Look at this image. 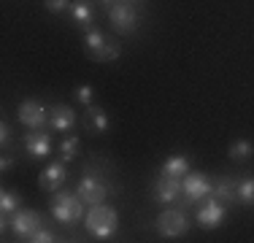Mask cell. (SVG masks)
I'll return each instance as SVG.
<instances>
[{"mask_svg":"<svg viewBox=\"0 0 254 243\" xmlns=\"http://www.w3.org/2000/svg\"><path fill=\"white\" fill-rule=\"evenodd\" d=\"M157 233L162 235V238H179V235H184L187 230H190V216H187V211L181 208H165L160 216H157L154 222Z\"/></svg>","mask_w":254,"mask_h":243,"instance_id":"3957f363","label":"cell"},{"mask_svg":"<svg viewBox=\"0 0 254 243\" xmlns=\"http://www.w3.org/2000/svg\"><path fill=\"white\" fill-rule=\"evenodd\" d=\"M41 227H44V219H41V214L33 208H16L14 214H11V230L25 241Z\"/></svg>","mask_w":254,"mask_h":243,"instance_id":"52a82bcc","label":"cell"},{"mask_svg":"<svg viewBox=\"0 0 254 243\" xmlns=\"http://www.w3.org/2000/svg\"><path fill=\"white\" fill-rule=\"evenodd\" d=\"M70 16H73V22L78 24V27H84V30L92 27V19H95L87 0H73V3H70Z\"/></svg>","mask_w":254,"mask_h":243,"instance_id":"9a60e30c","label":"cell"},{"mask_svg":"<svg viewBox=\"0 0 254 243\" xmlns=\"http://www.w3.org/2000/svg\"><path fill=\"white\" fill-rule=\"evenodd\" d=\"M98 3L103 5V8H111V5H117V3H119V0H98Z\"/></svg>","mask_w":254,"mask_h":243,"instance_id":"f1b7e54d","label":"cell"},{"mask_svg":"<svg viewBox=\"0 0 254 243\" xmlns=\"http://www.w3.org/2000/svg\"><path fill=\"white\" fill-rule=\"evenodd\" d=\"M76 149H78V138H76V135L65 138L63 146H60V160H63V162H70V160L76 157Z\"/></svg>","mask_w":254,"mask_h":243,"instance_id":"603a6c76","label":"cell"},{"mask_svg":"<svg viewBox=\"0 0 254 243\" xmlns=\"http://www.w3.org/2000/svg\"><path fill=\"white\" fill-rule=\"evenodd\" d=\"M76 194H78V197H81L87 205H100L103 200L108 197V184L100 179V176L89 173V176H84V179L78 181Z\"/></svg>","mask_w":254,"mask_h":243,"instance_id":"8992f818","label":"cell"},{"mask_svg":"<svg viewBox=\"0 0 254 243\" xmlns=\"http://www.w3.org/2000/svg\"><path fill=\"white\" fill-rule=\"evenodd\" d=\"M19 205H22L19 192H11V189H3V192H0V214H14Z\"/></svg>","mask_w":254,"mask_h":243,"instance_id":"d6986e66","label":"cell"},{"mask_svg":"<svg viewBox=\"0 0 254 243\" xmlns=\"http://www.w3.org/2000/svg\"><path fill=\"white\" fill-rule=\"evenodd\" d=\"M230 160H235V162H244V160H249V157L254 154V143L252 141H246V138H241V141H233L230 143Z\"/></svg>","mask_w":254,"mask_h":243,"instance_id":"e0dca14e","label":"cell"},{"mask_svg":"<svg viewBox=\"0 0 254 243\" xmlns=\"http://www.w3.org/2000/svg\"><path fill=\"white\" fill-rule=\"evenodd\" d=\"M235 189H238V181L235 179H230V176H219V179L214 181V197H219L222 203H233V200H238L235 197Z\"/></svg>","mask_w":254,"mask_h":243,"instance_id":"5bb4252c","label":"cell"},{"mask_svg":"<svg viewBox=\"0 0 254 243\" xmlns=\"http://www.w3.org/2000/svg\"><path fill=\"white\" fill-rule=\"evenodd\" d=\"M162 173H168V176H187V173H190V160H187L184 154L168 157V160L162 162Z\"/></svg>","mask_w":254,"mask_h":243,"instance_id":"2e32d148","label":"cell"},{"mask_svg":"<svg viewBox=\"0 0 254 243\" xmlns=\"http://www.w3.org/2000/svg\"><path fill=\"white\" fill-rule=\"evenodd\" d=\"M211 192H214V184L208 181V176H203V173H187V179H184V194L192 200V203H203Z\"/></svg>","mask_w":254,"mask_h":243,"instance_id":"30bf717a","label":"cell"},{"mask_svg":"<svg viewBox=\"0 0 254 243\" xmlns=\"http://www.w3.org/2000/svg\"><path fill=\"white\" fill-rule=\"evenodd\" d=\"M235 197H238V203H244V205H254V179H252V176L238 181Z\"/></svg>","mask_w":254,"mask_h":243,"instance_id":"ffe728a7","label":"cell"},{"mask_svg":"<svg viewBox=\"0 0 254 243\" xmlns=\"http://www.w3.org/2000/svg\"><path fill=\"white\" fill-rule=\"evenodd\" d=\"M8 143H11V130H8V122H3L0 124V146L8 149Z\"/></svg>","mask_w":254,"mask_h":243,"instance_id":"4316f807","label":"cell"},{"mask_svg":"<svg viewBox=\"0 0 254 243\" xmlns=\"http://www.w3.org/2000/svg\"><path fill=\"white\" fill-rule=\"evenodd\" d=\"M73 124H76V111H73V108L65 106V103L52 106V111H49V127H52V130L68 132Z\"/></svg>","mask_w":254,"mask_h":243,"instance_id":"7c38bea8","label":"cell"},{"mask_svg":"<svg viewBox=\"0 0 254 243\" xmlns=\"http://www.w3.org/2000/svg\"><path fill=\"white\" fill-rule=\"evenodd\" d=\"M106 44H108V38L100 33L98 27H89V30H87V35H84V46H87V52L92 54V57H95V54H98Z\"/></svg>","mask_w":254,"mask_h":243,"instance_id":"ac0fdd59","label":"cell"},{"mask_svg":"<svg viewBox=\"0 0 254 243\" xmlns=\"http://www.w3.org/2000/svg\"><path fill=\"white\" fill-rule=\"evenodd\" d=\"M117 224H119V216L111 205L100 203V205H89L87 216H84V227L95 235V238H103L108 241L114 233H117Z\"/></svg>","mask_w":254,"mask_h":243,"instance_id":"6da1fadb","label":"cell"},{"mask_svg":"<svg viewBox=\"0 0 254 243\" xmlns=\"http://www.w3.org/2000/svg\"><path fill=\"white\" fill-rule=\"evenodd\" d=\"M181 192H184V181H181V176L162 173L160 179L154 181V200L160 205H176Z\"/></svg>","mask_w":254,"mask_h":243,"instance_id":"5b68a950","label":"cell"},{"mask_svg":"<svg viewBox=\"0 0 254 243\" xmlns=\"http://www.w3.org/2000/svg\"><path fill=\"white\" fill-rule=\"evenodd\" d=\"M27 241H30V243H52V241H57V235H54L52 230H44V227H41V230H35V233L30 235Z\"/></svg>","mask_w":254,"mask_h":243,"instance_id":"cb8c5ba5","label":"cell"},{"mask_svg":"<svg viewBox=\"0 0 254 243\" xmlns=\"http://www.w3.org/2000/svg\"><path fill=\"white\" fill-rule=\"evenodd\" d=\"M25 146H27L30 157L41 160V157H46L52 151V138H49V132H44V130H30L25 135Z\"/></svg>","mask_w":254,"mask_h":243,"instance_id":"4fadbf2b","label":"cell"},{"mask_svg":"<svg viewBox=\"0 0 254 243\" xmlns=\"http://www.w3.org/2000/svg\"><path fill=\"white\" fill-rule=\"evenodd\" d=\"M225 214H227L225 203H222L219 197H211V194H208V197L203 200V205L197 208V216L195 219H197V224H200V227L216 230L222 222H225Z\"/></svg>","mask_w":254,"mask_h":243,"instance_id":"ba28073f","label":"cell"},{"mask_svg":"<svg viewBox=\"0 0 254 243\" xmlns=\"http://www.w3.org/2000/svg\"><path fill=\"white\" fill-rule=\"evenodd\" d=\"M76 97L84 103V106H92V89H89V87H78L76 89Z\"/></svg>","mask_w":254,"mask_h":243,"instance_id":"484cf974","label":"cell"},{"mask_svg":"<svg viewBox=\"0 0 254 243\" xmlns=\"http://www.w3.org/2000/svg\"><path fill=\"white\" fill-rule=\"evenodd\" d=\"M49 208H52V216L57 219V222L68 224V227H73V224L81 222V216H87V211H84V208H87V203H84L78 194H68V192L54 194Z\"/></svg>","mask_w":254,"mask_h":243,"instance_id":"7a4b0ae2","label":"cell"},{"mask_svg":"<svg viewBox=\"0 0 254 243\" xmlns=\"http://www.w3.org/2000/svg\"><path fill=\"white\" fill-rule=\"evenodd\" d=\"M119 54H122V46L114 44V41H108V44L103 46L98 54H95V60H100V62H114V60H117Z\"/></svg>","mask_w":254,"mask_h":243,"instance_id":"7402d4cb","label":"cell"},{"mask_svg":"<svg viewBox=\"0 0 254 243\" xmlns=\"http://www.w3.org/2000/svg\"><path fill=\"white\" fill-rule=\"evenodd\" d=\"M108 19H111V27L117 33H135L138 30V11H135V3H127V0H119L117 5L108 8Z\"/></svg>","mask_w":254,"mask_h":243,"instance_id":"277c9868","label":"cell"},{"mask_svg":"<svg viewBox=\"0 0 254 243\" xmlns=\"http://www.w3.org/2000/svg\"><path fill=\"white\" fill-rule=\"evenodd\" d=\"M11 165H14V160H11V157H3V160H0V168H3V170H8Z\"/></svg>","mask_w":254,"mask_h":243,"instance_id":"83f0119b","label":"cell"},{"mask_svg":"<svg viewBox=\"0 0 254 243\" xmlns=\"http://www.w3.org/2000/svg\"><path fill=\"white\" fill-rule=\"evenodd\" d=\"M16 117H19V122H22L25 127H30V130H41V127L49 122V114H46L44 103H41V100H33V97L22 103Z\"/></svg>","mask_w":254,"mask_h":243,"instance_id":"9c48e42d","label":"cell"},{"mask_svg":"<svg viewBox=\"0 0 254 243\" xmlns=\"http://www.w3.org/2000/svg\"><path fill=\"white\" fill-rule=\"evenodd\" d=\"M65 179H68V173H65V162L57 160V162H52V165L38 176V186L44 192H57L60 186H63Z\"/></svg>","mask_w":254,"mask_h":243,"instance_id":"8fae6325","label":"cell"},{"mask_svg":"<svg viewBox=\"0 0 254 243\" xmlns=\"http://www.w3.org/2000/svg\"><path fill=\"white\" fill-rule=\"evenodd\" d=\"M87 117H89V122H92L95 132H106L108 130V117L100 111L98 106H87Z\"/></svg>","mask_w":254,"mask_h":243,"instance_id":"44dd1931","label":"cell"},{"mask_svg":"<svg viewBox=\"0 0 254 243\" xmlns=\"http://www.w3.org/2000/svg\"><path fill=\"white\" fill-rule=\"evenodd\" d=\"M44 5H46V11H52V14H60L63 8H68V0H44Z\"/></svg>","mask_w":254,"mask_h":243,"instance_id":"d4e9b609","label":"cell"},{"mask_svg":"<svg viewBox=\"0 0 254 243\" xmlns=\"http://www.w3.org/2000/svg\"><path fill=\"white\" fill-rule=\"evenodd\" d=\"M127 3H141V0H127Z\"/></svg>","mask_w":254,"mask_h":243,"instance_id":"f546056e","label":"cell"}]
</instances>
